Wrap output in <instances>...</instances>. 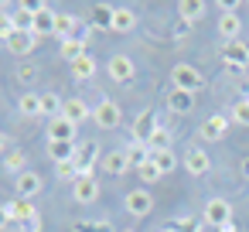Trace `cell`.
I'll return each mask as SVG.
<instances>
[{"label":"cell","instance_id":"cell-46","mask_svg":"<svg viewBox=\"0 0 249 232\" xmlns=\"http://www.w3.org/2000/svg\"><path fill=\"white\" fill-rule=\"evenodd\" d=\"M235 229H239L235 222H225V225H222V229H215V232H235Z\"/></svg>","mask_w":249,"mask_h":232},{"label":"cell","instance_id":"cell-39","mask_svg":"<svg viewBox=\"0 0 249 232\" xmlns=\"http://www.w3.org/2000/svg\"><path fill=\"white\" fill-rule=\"evenodd\" d=\"M137 178H140V181H143V188H147V184H154V181H160L164 174H160V171H157V167H154V164L147 161L143 167H137Z\"/></svg>","mask_w":249,"mask_h":232},{"label":"cell","instance_id":"cell-26","mask_svg":"<svg viewBox=\"0 0 249 232\" xmlns=\"http://www.w3.org/2000/svg\"><path fill=\"white\" fill-rule=\"evenodd\" d=\"M137 28V14L130 11V7H116V14H113V31L116 35H130Z\"/></svg>","mask_w":249,"mask_h":232},{"label":"cell","instance_id":"cell-10","mask_svg":"<svg viewBox=\"0 0 249 232\" xmlns=\"http://www.w3.org/2000/svg\"><path fill=\"white\" fill-rule=\"evenodd\" d=\"M99 147L92 143V140H79L75 143V164H79V171H82V178H89L92 174V167L99 164Z\"/></svg>","mask_w":249,"mask_h":232},{"label":"cell","instance_id":"cell-19","mask_svg":"<svg viewBox=\"0 0 249 232\" xmlns=\"http://www.w3.org/2000/svg\"><path fill=\"white\" fill-rule=\"evenodd\" d=\"M208 7H212V4H205V0H181V4H178V18L188 21V24H195V21L205 18Z\"/></svg>","mask_w":249,"mask_h":232},{"label":"cell","instance_id":"cell-5","mask_svg":"<svg viewBox=\"0 0 249 232\" xmlns=\"http://www.w3.org/2000/svg\"><path fill=\"white\" fill-rule=\"evenodd\" d=\"M123 208H126V215H133V218H147V215L154 212V198H150L147 188H133V191L123 195Z\"/></svg>","mask_w":249,"mask_h":232},{"label":"cell","instance_id":"cell-11","mask_svg":"<svg viewBox=\"0 0 249 232\" xmlns=\"http://www.w3.org/2000/svg\"><path fill=\"white\" fill-rule=\"evenodd\" d=\"M41 188H45V178H41L38 171H24V174L14 178V191H18V198H35V195H41Z\"/></svg>","mask_w":249,"mask_h":232},{"label":"cell","instance_id":"cell-8","mask_svg":"<svg viewBox=\"0 0 249 232\" xmlns=\"http://www.w3.org/2000/svg\"><path fill=\"white\" fill-rule=\"evenodd\" d=\"M184 171H188L191 178H205V174L212 171L208 150H205V147H188V150H184Z\"/></svg>","mask_w":249,"mask_h":232},{"label":"cell","instance_id":"cell-3","mask_svg":"<svg viewBox=\"0 0 249 232\" xmlns=\"http://www.w3.org/2000/svg\"><path fill=\"white\" fill-rule=\"evenodd\" d=\"M92 123H96L99 130H116V126L123 123V109H120V103H113V99L96 103V106H92Z\"/></svg>","mask_w":249,"mask_h":232},{"label":"cell","instance_id":"cell-42","mask_svg":"<svg viewBox=\"0 0 249 232\" xmlns=\"http://www.w3.org/2000/svg\"><path fill=\"white\" fill-rule=\"evenodd\" d=\"M14 225V218H11V212H7V205H0V232H7Z\"/></svg>","mask_w":249,"mask_h":232},{"label":"cell","instance_id":"cell-25","mask_svg":"<svg viewBox=\"0 0 249 232\" xmlns=\"http://www.w3.org/2000/svg\"><path fill=\"white\" fill-rule=\"evenodd\" d=\"M75 143H79V140H75ZM75 143H69V140H48V157H52L55 164L75 161Z\"/></svg>","mask_w":249,"mask_h":232},{"label":"cell","instance_id":"cell-27","mask_svg":"<svg viewBox=\"0 0 249 232\" xmlns=\"http://www.w3.org/2000/svg\"><path fill=\"white\" fill-rule=\"evenodd\" d=\"M58 55L72 65V62H79V58H82V55H89V52H86V41H82V38H69V41H62V45H58Z\"/></svg>","mask_w":249,"mask_h":232},{"label":"cell","instance_id":"cell-24","mask_svg":"<svg viewBox=\"0 0 249 232\" xmlns=\"http://www.w3.org/2000/svg\"><path fill=\"white\" fill-rule=\"evenodd\" d=\"M113 14H116V4H92V28L113 31Z\"/></svg>","mask_w":249,"mask_h":232},{"label":"cell","instance_id":"cell-1","mask_svg":"<svg viewBox=\"0 0 249 232\" xmlns=\"http://www.w3.org/2000/svg\"><path fill=\"white\" fill-rule=\"evenodd\" d=\"M201 72L195 69V65H188V62H178L174 69H171V89H184V92H198L201 89Z\"/></svg>","mask_w":249,"mask_h":232},{"label":"cell","instance_id":"cell-32","mask_svg":"<svg viewBox=\"0 0 249 232\" xmlns=\"http://www.w3.org/2000/svg\"><path fill=\"white\" fill-rule=\"evenodd\" d=\"M4 171H11L14 178L24 174V171H28V154H24V150H7V154H4Z\"/></svg>","mask_w":249,"mask_h":232},{"label":"cell","instance_id":"cell-9","mask_svg":"<svg viewBox=\"0 0 249 232\" xmlns=\"http://www.w3.org/2000/svg\"><path fill=\"white\" fill-rule=\"evenodd\" d=\"M229 123H232L229 116H222V113H212V116H208V120L198 126V137H201L205 143H215V140H222V137L229 133Z\"/></svg>","mask_w":249,"mask_h":232},{"label":"cell","instance_id":"cell-44","mask_svg":"<svg viewBox=\"0 0 249 232\" xmlns=\"http://www.w3.org/2000/svg\"><path fill=\"white\" fill-rule=\"evenodd\" d=\"M239 174H242V178H246V181H249V154H246V157H242V161H239Z\"/></svg>","mask_w":249,"mask_h":232},{"label":"cell","instance_id":"cell-22","mask_svg":"<svg viewBox=\"0 0 249 232\" xmlns=\"http://www.w3.org/2000/svg\"><path fill=\"white\" fill-rule=\"evenodd\" d=\"M69 69H72V79H75V82H89V79L99 72V62H96L92 55H82V58H79V62H72Z\"/></svg>","mask_w":249,"mask_h":232},{"label":"cell","instance_id":"cell-18","mask_svg":"<svg viewBox=\"0 0 249 232\" xmlns=\"http://www.w3.org/2000/svg\"><path fill=\"white\" fill-rule=\"evenodd\" d=\"M75 133H79V126L72 123V120H65V116H55V120H48V140H69V143H75Z\"/></svg>","mask_w":249,"mask_h":232},{"label":"cell","instance_id":"cell-28","mask_svg":"<svg viewBox=\"0 0 249 232\" xmlns=\"http://www.w3.org/2000/svg\"><path fill=\"white\" fill-rule=\"evenodd\" d=\"M150 164L160 171V174H171L174 167H178V154L167 147V150H150Z\"/></svg>","mask_w":249,"mask_h":232},{"label":"cell","instance_id":"cell-49","mask_svg":"<svg viewBox=\"0 0 249 232\" xmlns=\"http://www.w3.org/2000/svg\"><path fill=\"white\" fill-rule=\"evenodd\" d=\"M246 7H249V4H246Z\"/></svg>","mask_w":249,"mask_h":232},{"label":"cell","instance_id":"cell-20","mask_svg":"<svg viewBox=\"0 0 249 232\" xmlns=\"http://www.w3.org/2000/svg\"><path fill=\"white\" fill-rule=\"evenodd\" d=\"M218 35H222V41H235V38L242 35V18H239V11H235V14H218Z\"/></svg>","mask_w":249,"mask_h":232},{"label":"cell","instance_id":"cell-21","mask_svg":"<svg viewBox=\"0 0 249 232\" xmlns=\"http://www.w3.org/2000/svg\"><path fill=\"white\" fill-rule=\"evenodd\" d=\"M82 28V21L75 18V14H58V21H55V35H58V41H69V38H79L75 31Z\"/></svg>","mask_w":249,"mask_h":232},{"label":"cell","instance_id":"cell-17","mask_svg":"<svg viewBox=\"0 0 249 232\" xmlns=\"http://www.w3.org/2000/svg\"><path fill=\"white\" fill-rule=\"evenodd\" d=\"M4 45H7V52H11V55H18V58H24V55H31V52H35V45H38V38H35L31 31H14V35H11V38H7Z\"/></svg>","mask_w":249,"mask_h":232},{"label":"cell","instance_id":"cell-43","mask_svg":"<svg viewBox=\"0 0 249 232\" xmlns=\"http://www.w3.org/2000/svg\"><path fill=\"white\" fill-rule=\"evenodd\" d=\"M239 99H249V79L246 75L239 79Z\"/></svg>","mask_w":249,"mask_h":232},{"label":"cell","instance_id":"cell-37","mask_svg":"<svg viewBox=\"0 0 249 232\" xmlns=\"http://www.w3.org/2000/svg\"><path fill=\"white\" fill-rule=\"evenodd\" d=\"M171 140H174V137H171V130H167V126H157V133L150 137V150H167V147H171Z\"/></svg>","mask_w":249,"mask_h":232},{"label":"cell","instance_id":"cell-48","mask_svg":"<svg viewBox=\"0 0 249 232\" xmlns=\"http://www.w3.org/2000/svg\"><path fill=\"white\" fill-rule=\"evenodd\" d=\"M123 232H137V229H123Z\"/></svg>","mask_w":249,"mask_h":232},{"label":"cell","instance_id":"cell-2","mask_svg":"<svg viewBox=\"0 0 249 232\" xmlns=\"http://www.w3.org/2000/svg\"><path fill=\"white\" fill-rule=\"evenodd\" d=\"M106 75H109L116 86H123V82H133V75H137V62H133L130 55L116 52V55H109V62H106Z\"/></svg>","mask_w":249,"mask_h":232},{"label":"cell","instance_id":"cell-7","mask_svg":"<svg viewBox=\"0 0 249 232\" xmlns=\"http://www.w3.org/2000/svg\"><path fill=\"white\" fill-rule=\"evenodd\" d=\"M218 55H222V62H225V65H235V69H249V41H246V38H235V41H222Z\"/></svg>","mask_w":249,"mask_h":232},{"label":"cell","instance_id":"cell-41","mask_svg":"<svg viewBox=\"0 0 249 232\" xmlns=\"http://www.w3.org/2000/svg\"><path fill=\"white\" fill-rule=\"evenodd\" d=\"M188 35H191V24H188V21H181V18H178V21H174V38H178V41H181V38H188Z\"/></svg>","mask_w":249,"mask_h":232},{"label":"cell","instance_id":"cell-15","mask_svg":"<svg viewBox=\"0 0 249 232\" xmlns=\"http://www.w3.org/2000/svg\"><path fill=\"white\" fill-rule=\"evenodd\" d=\"M62 116H65V120H72V123L79 126V123L92 120V106H89L82 96H72V99H65V106H62Z\"/></svg>","mask_w":249,"mask_h":232},{"label":"cell","instance_id":"cell-31","mask_svg":"<svg viewBox=\"0 0 249 232\" xmlns=\"http://www.w3.org/2000/svg\"><path fill=\"white\" fill-rule=\"evenodd\" d=\"M126 161H130V171L143 167V164L150 161V147H147V143H137V140H133V143L126 147Z\"/></svg>","mask_w":249,"mask_h":232},{"label":"cell","instance_id":"cell-30","mask_svg":"<svg viewBox=\"0 0 249 232\" xmlns=\"http://www.w3.org/2000/svg\"><path fill=\"white\" fill-rule=\"evenodd\" d=\"M62 106H65V99L58 92H41V116L55 120V116H62Z\"/></svg>","mask_w":249,"mask_h":232},{"label":"cell","instance_id":"cell-50","mask_svg":"<svg viewBox=\"0 0 249 232\" xmlns=\"http://www.w3.org/2000/svg\"><path fill=\"white\" fill-rule=\"evenodd\" d=\"M246 41H249V38H246Z\"/></svg>","mask_w":249,"mask_h":232},{"label":"cell","instance_id":"cell-35","mask_svg":"<svg viewBox=\"0 0 249 232\" xmlns=\"http://www.w3.org/2000/svg\"><path fill=\"white\" fill-rule=\"evenodd\" d=\"M229 120L239 123V126H249V99H235L232 109H229Z\"/></svg>","mask_w":249,"mask_h":232},{"label":"cell","instance_id":"cell-23","mask_svg":"<svg viewBox=\"0 0 249 232\" xmlns=\"http://www.w3.org/2000/svg\"><path fill=\"white\" fill-rule=\"evenodd\" d=\"M18 113H21L24 120H38V116H41V92H21Z\"/></svg>","mask_w":249,"mask_h":232},{"label":"cell","instance_id":"cell-12","mask_svg":"<svg viewBox=\"0 0 249 232\" xmlns=\"http://www.w3.org/2000/svg\"><path fill=\"white\" fill-rule=\"evenodd\" d=\"M99 167H103L106 174H113V178L126 174V171H130V161H126V147H116V150L103 154V157H99Z\"/></svg>","mask_w":249,"mask_h":232},{"label":"cell","instance_id":"cell-6","mask_svg":"<svg viewBox=\"0 0 249 232\" xmlns=\"http://www.w3.org/2000/svg\"><path fill=\"white\" fill-rule=\"evenodd\" d=\"M201 222L212 225V229H222L225 222H232V205L225 198H208L205 208H201Z\"/></svg>","mask_w":249,"mask_h":232},{"label":"cell","instance_id":"cell-33","mask_svg":"<svg viewBox=\"0 0 249 232\" xmlns=\"http://www.w3.org/2000/svg\"><path fill=\"white\" fill-rule=\"evenodd\" d=\"M72 232H113L109 218H75Z\"/></svg>","mask_w":249,"mask_h":232},{"label":"cell","instance_id":"cell-13","mask_svg":"<svg viewBox=\"0 0 249 232\" xmlns=\"http://www.w3.org/2000/svg\"><path fill=\"white\" fill-rule=\"evenodd\" d=\"M55 21H58V14L45 4L41 11H35V24H31V35L41 41V38H48V35H55Z\"/></svg>","mask_w":249,"mask_h":232},{"label":"cell","instance_id":"cell-16","mask_svg":"<svg viewBox=\"0 0 249 232\" xmlns=\"http://www.w3.org/2000/svg\"><path fill=\"white\" fill-rule=\"evenodd\" d=\"M72 198L79 201V205H92L96 198H99V181L89 174V178H79V181H72Z\"/></svg>","mask_w":249,"mask_h":232},{"label":"cell","instance_id":"cell-40","mask_svg":"<svg viewBox=\"0 0 249 232\" xmlns=\"http://www.w3.org/2000/svg\"><path fill=\"white\" fill-rule=\"evenodd\" d=\"M14 31H18V28H14V18H11V14H0V41H7Z\"/></svg>","mask_w":249,"mask_h":232},{"label":"cell","instance_id":"cell-4","mask_svg":"<svg viewBox=\"0 0 249 232\" xmlns=\"http://www.w3.org/2000/svg\"><path fill=\"white\" fill-rule=\"evenodd\" d=\"M157 126H160V123H157V113H154V109H140V113L133 116L130 137H133L137 143H147V147H150V137L157 133Z\"/></svg>","mask_w":249,"mask_h":232},{"label":"cell","instance_id":"cell-38","mask_svg":"<svg viewBox=\"0 0 249 232\" xmlns=\"http://www.w3.org/2000/svg\"><path fill=\"white\" fill-rule=\"evenodd\" d=\"M14 75H18V82H24V86H31V82L38 79V65H31V62H21Z\"/></svg>","mask_w":249,"mask_h":232},{"label":"cell","instance_id":"cell-36","mask_svg":"<svg viewBox=\"0 0 249 232\" xmlns=\"http://www.w3.org/2000/svg\"><path fill=\"white\" fill-rule=\"evenodd\" d=\"M55 174H58L62 181H79V178H82V171H79L75 161H62V164H55Z\"/></svg>","mask_w":249,"mask_h":232},{"label":"cell","instance_id":"cell-47","mask_svg":"<svg viewBox=\"0 0 249 232\" xmlns=\"http://www.w3.org/2000/svg\"><path fill=\"white\" fill-rule=\"evenodd\" d=\"M157 232H174V229H171V225H160V229H157Z\"/></svg>","mask_w":249,"mask_h":232},{"label":"cell","instance_id":"cell-34","mask_svg":"<svg viewBox=\"0 0 249 232\" xmlns=\"http://www.w3.org/2000/svg\"><path fill=\"white\" fill-rule=\"evenodd\" d=\"M11 18H14V28H18V31H31V24H35V11H31L28 4H18V7L11 11Z\"/></svg>","mask_w":249,"mask_h":232},{"label":"cell","instance_id":"cell-14","mask_svg":"<svg viewBox=\"0 0 249 232\" xmlns=\"http://www.w3.org/2000/svg\"><path fill=\"white\" fill-rule=\"evenodd\" d=\"M195 103H198V92H184V89H171V92H167V109H171L174 116L191 113Z\"/></svg>","mask_w":249,"mask_h":232},{"label":"cell","instance_id":"cell-45","mask_svg":"<svg viewBox=\"0 0 249 232\" xmlns=\"http://www.w3.org/2000/svg\"><path fill=\"white\" fill-rule=\"evenodd\" d=\"M7 150H11V137L0 130V154H7Z\"/></svg>","mask_w":249,"mask_h":232},{"label":"cell","instance_id":"cell-29","mask_svg":"<svg viewBox=\"0 0 249 232\" xmlns=\"http://www.w3.org/2000/svg\"><path fill=\"white\" fill-rule=\"evenodd\" d=\"M167 225H171L174 232H201V229H205L201 215H174V218H167Z\"/></svg>","mask_w":249,"mask_h":232}]
</instances>
